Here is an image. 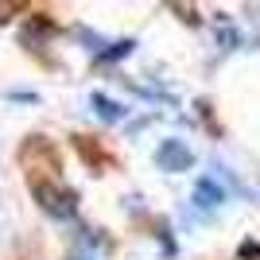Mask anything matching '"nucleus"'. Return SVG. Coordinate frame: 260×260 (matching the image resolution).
I'll return each mask as SVG.
<instances>
[{"mask_svg": "<svg viewBox=\"0 0 260 260\" xmlns=\"http://www.w3.org/2000/svg\"><path fill=\"white\" fill-rule=\"evenodd\" d=\"M31 194H35V202H39L51 217H58V221L74 217V210H78L74 190H66L62 183H51V179H31Z\"/></svg>", "mask_w": 260, "mask_h": 260, "instance_id": "1", "label": "nucleus"}, {"mask_svg": "<svg viewBox=\"0 0 260 260\" xmlns=\"http://www.w3.org/2000/svg\"><path fill=\"white\" fill-rule=\"evenodd\" d=\"M155 163H159L163 171L175 175V171H186V167L194 163V152H190L183 140H163L159 148H155Z\"/></svg>", "mask_w": 260, "mask_h": 260, "instance_id": "2", "label": "nucleus"}, {"mask_svg": "<svg viewBox=\"0 0 260 260\" xmlns=\"http://www.w3.org/2000/svg\"><path fill=\"white\" fill-rule=\"evenodd\" d=\"M194 202H198V206H206V210H214V206L225 202V190H221L210 175H202V179H194Z\"/></svg>", "mask_w": 260, "mask_h": 260, "instance_id": "3", "label": "nucleus"}, {"mask_svg": "<svg viewBox=\"0 0 260 260\" xmlns=\"http://www.w3.org/2000/svg\"><path fill=\"white\" fill-rule=\"evenodd\" d=\"M89 105H93V113H98L101 120H124V105H117V101L105 98V93H93Z\"/></svg>", "mask_w": 260, "mask_h": 260, "instance_id": "4", "label": "nucleus"}, {"mask_svg": "<svg viewBox=\"0 0 260 260\" xmlns=\"http://www.w3.org/2000/svg\"><path fill=\"white\" fill-rule=\"evenodd\" d=\"M132 47H136L132 39H120V43H113L109 51H101V62H113V58H124V54H128Z\"/></svg>", "mask_w": 260, "mask_h": 260, "instance_id": "5", "label": "nucleus"}, {"mask_svg": "<svg viewBox=\"0 0 260 260\" xmlns=\"http://www.w3.org/2000/svg\"><path fill=\"white\" fill-rule=\"evenodd\" d=\"M241 256H245V260L256 256V260H260V245H256V241H245V245H241Z\"/></svg>", "mask_w": 260, "mask_h": 260, "instance_id": "6", "label": "nucleus"}, {"mask_svg": "<svg viewBox=\"0 0 260 260\" xmlns=\"http://www.w3.org/2000/svg\"><path fill=\"white\" fill-rule=\"evenodd\" d=\"M217 39H221V47H225V51H233V43H237V35H233V31H225V27L217 31Z\"/></svg>", "mask_w": 260, "mask_h": 260, "instance_id": "7", "label": "nucleus"}, {"mask_svg": "<svg viewBox=\"0 0 260 260\" xmlns=\"http://www.w3.org/2000/svg\"><path fill=\"white\" fill-rule=\"evenodd\" d=\"M70 260H93V256H86V252H74V256H70Z\"/></svg>", "mask_w": 260, "mask_h": 260, "instance_id": "8", "label": "nucleus"}]
</instances>
